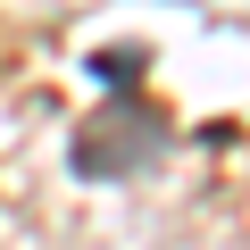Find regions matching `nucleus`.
<instances>
[{
    "instance_id": "nucleus-1",
    "label": "nucleus",
    "mask_w": 250,
    "mask_h": 250,
    "mask_svg": "<svg viewBox=\"0 0 250 250\" xmlns=\"http://www.w3.org/2000/svg\"><path fill=\"white\" fill-rule=\"evenodd\" d=\"M125 100L100 108L92 125H75V175L83 184H125V175H142L159 150H167V117L142 100V83H117Z\"/></svg>"
}]
</instances>
